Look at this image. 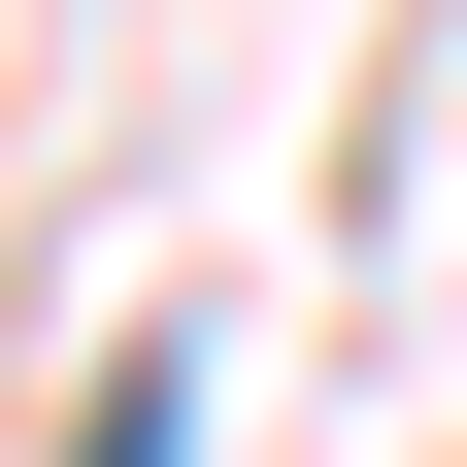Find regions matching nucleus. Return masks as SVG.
I'll return each instance as SVG.
<instances>
[{
    "label": "nucleus",
    "mask_w": 467,
    "mask_h": 467,
    "mask_svg": "<svg viewBox=\"0 0 467 467\" xmlns=\"http://www.w3.org/2000/svg\"><path fill=\"white\" fill-rule=\"evenodd\" d=\"M67 467H201V368H167V334H134V368L67 400Z\"/></svg>",
    "instance_id": "nucleus-1"
}]
</instances>
